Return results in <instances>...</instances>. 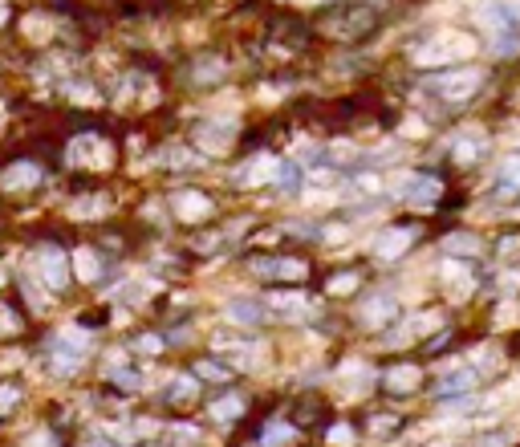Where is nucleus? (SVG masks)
Listing matches in <instances>:
<instances>
[{
	"label": "nucleus",
	"instance_id": "nucleus-1",
	"mask_svg": "<svg viewBox=\"0 0 520 447\" xmlns=\"http://www.w3.org/2000/svg\"><path fill=\"white\" fill-rule=\"evenodd\" d=\"M382 25V9L370 5V0H350V5H334V9H321L313 17V33H321L325 41L334 45H358L366 37H374Z\"/></svg>",
	"mask_w": 520,
	"mask_h": 447
},
{
	"label": "nucleus",
	"instance_id": "nucleus-2",
	"mask_svg": "<svg viewBox=\"0 0 520 447\" xmlns=\"http://www.w3.org/2000/svg\"><path fill=\"white\" fill-rule=\"evenodd\" d=\"M488 86V74L476 70V66H455V70H443V74H431L427 78V90L439 106L455 110V106H468L480 90Z\"/></svg>",
	"mask_w": 520,
	"mask_h": 447
},
{
	"label": "nucleus",
	"instance_id": "nucleus-3",
	"mask_svg": "<svg viewBox=\"0 0 520 447\" xmlns=\"http://www.w3.org/2000/svg\"><path fill=\"white\" fill-rule=\"evenodd\" d=\"M114 159H118V147H114L106 135H82V139L70 143V163L82 167L86 175H102V171H110Z\"/></svg>",
	"mask_w": 520,
	"mask_h": 447
},
{
	"label": "nucleus",
	"instance_id": "nucleus-4",
	"mask_svg": "<svg viewBox=\"0 0 520 447\" xmlns=\"http://www.w3.org/2000/svg\"><path fill=\"white\" fill-rule=\"evenodd\" d=\"M33 273L45 289L61 293L65 285H70V257H65V248L61 244H41L33 252Z\"/></svg>",
	"mask_w": 520,
	"mask_h": 447
},
{
	"label": "nucleus",
	"instance_id": "nucleus-5",
	"mask_svg": "<svg viewBox=\"0 0 520 447\" xmlns=\"http://www.w3.org/2000/svg\"><path fill=\"white\" fill-rule=\"evenodd\" d=\"M171 212H175L179 224H204V220L216 216V200L200 187H179L171 196Z\"/></svg>",
	"mask_w": 520,
	"mask_h": 447
},
{
	"label": "nucleus",
	"instance_id": "nucleus-6",
	"mask_svg": "<svg viewBox=\"0 0 520 447\" xmlns=\"http://www.w3.org/2000/svg\"><path fill=\"white\" fill-rule=\"evenodd\" d=\"M252 269H256V277L281 281V285H297L309 277V265L301 257H252Z\"/></svg>",
	"mask_w": 520,
	"mask_h": 447
},
{
	"label": "nucleus",
	"instance_id": "nucleus-7",
	"mask_svg": "<svg viewBox=\"0 0 520 447\" xmlns=\"http://www.w3.org/2000/svg\"><path fill=\"white\" fill-rule=\"evenodd\" d=\"M228 78V61L220 53H195L183 66V82L187 86H216Z\"/></svg>",
	"mask_w": 520,
	"mask_h": 447
},
{
	"label": "nucleus",
	"instance_id": "nucleus-8",
	"mask_svg": "<svg viewBox=\"0 0 520 447\" xmlns=\"http://www.w3.org/2000/svg\"><path fill=\"white\" fill-rule=\"evenodd\" d=\"M419 232H423L419 224H395V228H386V232L374 240V257H378V261H399L403 252L415 244Z\"/></svg>",
	"mask_w": 520,
	"mask_h": 447
},
{
	"label": "nucleus",
	"instance_id": "nucleus-9",
	"mask_svg": "<svg viewBox=\"0 0 520 447\" xmlns=\"http://www.w3.org/2000/svg\"><path fill=\"white\" fill-rule=\"evenodd\" d=\"M236 131L240 126L232 122V118H212V122H200L195 126V143H200L204 151H228L232 143H236Z\"/></svg>",
	"mask_w": 520,
	"mask_h": 447
},
{
	"label": "nucleus",
	"instance_id": "nucleus-10",
	"mask_svg": "<svg viewBox=\"0 0 520 447\" xmlns=\"http://www.w3.org/2000/svg\"><path fill=\"white\" fill-rule=\"evenodd\" d=\"M399 196L407 200V204H419V208H427V204H435L439 196H443V179L439 175H403V183H399Z\"/></svg>",
	"mask_w": 520,
	"mask_h": 447
},
{
	"label": "nucleus",
	"instance_id": "nucleus-11",
	"mask_svg": "<svg viewBox=\"0 0 520 447\" xmlns=\"http://www.w3.org/2000/svg\"><path fill=\"white\" fill-rule=\"evenodd\" d=\"M41 179H45V171H41L33 159H17V163H9V167H5V175H0V183H5V187H17V191L37 187Z\"/></svg>",
	"mask_w": 520,
	"mask_h": 447
},
{
	"label": "nucleus",
	"instance_id": "nucleus-12",
	"mask_svg": "<svg viewBox=\"0 0 520 447\" xmlns=\"http://www.w3.org/2000/svg\"><path fill=\"white\" fill-rule=\"evenodd\" d=\"M472 382H476V370L460 366V370H451V374H443V378H439V387H435V395H439V399H451V395H464V391H472Z\"/></svg>",
	"mask_w": 520,
	"mask_h": 447
},
{
	"label": "nucleus",
	"instance_id": "nucleus-13",
	"mask_svg": "<svg viewBox=\"0 0 520 447\" xmlns=\"http://www.w3.org/2000/svg\"><path fill=\"white\" fill-rule=\"evenodd\" d=\"M496 187L504 191V196H516V191H520V151H512V155L500 159V167H496Z\"/></svg>",
	"mask_w": 520,
	"mask_h": 447
},
{
	"label": "nucleus",
	"instance_id": "nucleus-14",
	"mask_svg": "<svg viewBox=\"0 0 520 447\" xmlns=\"http://www.w3.org/2000/svg\"><path fill=\"white\" fill-rule=\"evenodd\" d=\"M382 382H386L390 391H415L419 382H423V370H419V366H395Z\"/></svg>",
	"mask_w": 520,
	"mask_h": 447
},
{
	"label": "nucleus",
	"instance_id": "nucleus-15",
	"mask_svg": "<svg viewBox=\"0 0 520 447\" xmlns=\"http://www.w3.org/2000/svg\"><path fill=\"white\" fill-rule=\"evenodd\" d=\"M443 248L451 252V257H464V252H468V257H480V252H484L480 236H468V232H455V236H447V244H443Z\"/></svg>",
	"mask_w": 520,
	"mask_h": 447
},
{
	"label": "nucleus",
	"instance_id": "nucleus-16",
	"mask_svg": "<svg viewBox=\"0 0 520 447\" xmlns=\"http://www.w3.org/2000/svg\"><path fill=\"white\" fill-rule=\"evenodd\" d=\"M301 179H305V175H301V167H297L293 159H281V163H277V175H273V183H277L281 191H289V196H293V191L301 187Z\"/></svg>",
	"mask_w": 520,
	"mask_h": 447
},
{
	"label": "nucleus",
	"instance_id": "nucleus-17",
	"mask_svg": "<svg viewBox=\"0 0 520 447\" xmlns=\"http://www.w3.org/2000/svg\"><path fill=\"white\" fill-rule=\"evenodd\" d=\"M496 45V57H520V25H512V29H500L496 37H492Z\"/></svg>",
	"mask_w": 520,
	"mask_h": 447
},
{
	"label": "nucleus",
	"instance_id": "nucleus-18",
	"mask_svg": "<svg viewBox=\"0 0 520 447\" xmlns=\"http://www.w3.org/2000/svg\"><path fill=\"white\" fill-rule=\"evenodd\" d=\"M232 317H236V322H248V326H260L269 313L260 309L256 301H232Z\"/></svg>",
	"mask_w": 520,
	"mask_h": 447
},
{
	"label": "nucleus",
	"instance_id": "nucleus-19",
	"mask_svg": "<svg viewBox=\"0 0 520 447\" xmlns=\"http://www.w3.org/2000/svg\"><path fill=\"white\" fill-rule=\"evenodd\" d=\"M358 285H362V273H358V269H346V273H338V277L325 281V289H330V293H354Z\"/></svg>",
	"mask_w": 520,
	"mask_h": 447
},
{
	"label": "nucleus",
	"instance_id": "nucleus-20",
	"mask_svg": "<svg viewBox=\"0 0 520 447\" xmlns=\"http://www.w3.org/2000/svg\"><path fill=\"white\" fill-rule=\"evenodd\" d=\"M399 309H395V301L390 297H378V301H370V309H366V322H374V326H382L386 317H395Z\"/></svg>",
	"mask_w": 520,
	"mask_h": 447
},
{
	"label": "nucleus",
	"instance_id": "nucleus-21",
	"mask_svg": "<svg viewBox=\"0 0 520 447\" xmlns=\"http://www.w3.org/2000/svg\"><path fill=\"white\" fill-rule=\"evenodd\" d=\"M236 415H244V399H236V395H228V399H220V403L212 407V419H220V423H228V419H236Z\"/></svg>",
	"mask_w": 520,
	"mask_h": 447
},
{
	"label": "nucleus",
	"instance_id": "nucleus-22",
	"mask_svg": "<svg viewBox=\"0 0 520 447\" xmlns=\"http://www.w3.org/2000/svg\"><path fill=\"white\" fill-rule=\"evenodd\" d=\"M191 395H195V378H175L163 395V403H179V399H191Z\"/></svg>",
	"mask_w": 520,
	"mask_h": 447
},
{
	"label": "nucleus",
	"instance_id": "nucleus-23",
	"mask_svg": "<svg viewBox=\"0 0 520 447\" xmlns=\"http://www.w3.org/2000/svg\"><path fill=\"white\" fill-rule=\"evenodd\" d=\"M78 277H86V281L98 277V248H82L78 252Z\"/></svg>",
	"mask_w": 520,
	"mask_h": 447
},
{
	"label": "nucleus",
	"instance_id": "nucleus-24",
	"mask_svg": "<svg viewBox=\"0 0 520 447\" xmlns=\"http://www.w3.org/2000/svg\"><path fill=\"white\" fill-rule=\"evenodd\" d=\"M480 155H484V143H480V139H460V147H455V159H460V163H468V159L476 163Z\"/></svg>",
	"mask_w": 520,
	"mask_h": 447
},
{
	"label": "nucleus",
	"instance_id": "nucleus-25",
	"mask_svg": "<svg viewBox=\"0 0 520 447\" xmlns=\"http://www.w3.org/2000/svg\"><path fill=\"white\" fill-rule=\"evenodd\" d=\"M17 403H21V391L13 387V382H0V415H9Z\"/></svg>",
	"mask_w": 520,
	"mask_h": 447
},
{
	"label": "nucleus",
	"instance_id": "nucleus-26",
	"mask_svg": "<svg viewBox=\"0 0 520 447\" xmlns=\"http://www.w3.org/2000/svg\"><path fill=\"white\" fill-rule=\"evenodd\" d=\"M0 330H5V334H9V330H21V317H13V309H9L5 301H0Z\"/></svg>",
	"mask_w": 520,
	"mask_h": 447
},
{
	"label": "nucleus",
	"instance_id": "nucleus-27",
	"mask_svg": "<svg viewBox=\"0 0 520 447\" xmlns=\"http://www.w3.org/2000/svg\"><path fill=\"white\" fill-rule=\"evenodd\" d=\"M21 447H57V439H53L49 431H33V435H29Z\"/></svg>",
	"mask_w": 520,
	"mask_h": 447
},
{
	"label": "nucleus",
	"instance_id": "nucleus-28",
	"mask_svg": "<svg viewBox=\"0 0 520 447\" xmlns=\"http://www.w3.org/2000/svg\"><path fill=\"white\" fill-rule=\"evenodd\" d=\"M195 370H200V378H228V370H224L220 362H200Z\"/></svg>",
	"mask_w": 520,
	"mask_h": 447
},
{
	"label": "nucleus",
	"instance_id": "nucleus-29",
	"mask_svg": "<svg viewBox=\"0 0 520 447\" xmlns=\"http://www.w3.org/2000/svg\"><path fill=\"white\" fill-rule=\"evenodd\" d=\"M370 427H374V431H395L399 419H395V415H378V419H370Z\"/></svg>",
	"mask_w": 520,
	"mask_h": 447
},
{
	"label": "nucleus",
	"instance_id": "nucleus-30",
	"mask_svg": "<svg viewBox=\"0 0 520 447\" xmlns=\"http://www.w3.org/2000/svg\"><path fill=\"white\" fill-rule=\"evenodd\" d=\"M451 346V334H435V342H427V354H439Z\"/></svg>",
	"mask_w": 520,
	"mask_h": 447
},
{
	"label": "nucleus",
	"instance_id": "nucleus-31",
	"mask_svg": "<svg viewBox=\"0 0 520 447\" xmlns=\"http://www.w3.org/2000/svg\"><path fill=\"white\" fill-rule=\"evenodd\" d=\"M330 443H350V427H334V431H330Z\"/></svg>",
	"mask_w": 520,
	"mask_h": 447
},
{
	"label": "nucleus",
	"instance_id": "nucleus-32",
	"mask_svg": "<svg viewBox=\"0 0 520 447\" xmlns=\"http://www.w3.org/2000/svg\"><path fill=\"white\" fill-rule=\"evenodd\" d=\"M163 5H179V9H195V5H204V0H163Z\"/></svg>",
	"mask_w": 520,
	"mask_h": 447
},
{
	"label": "nucleus",
	"instance_id": "nucleus-33",
	"mask_svg": "<svg viewBox=\"0 0 520 447\" xmlns=\"http://www.w3.org/2000/svg\"><path fill=\"white\" fill-rule=\"evenodd\" d=\"M9 13H13V9H9V0H0V29L9 25Z\"/></svg>",
	"mask_w": 520,
	"mask_h": 447
}]
</instances>
